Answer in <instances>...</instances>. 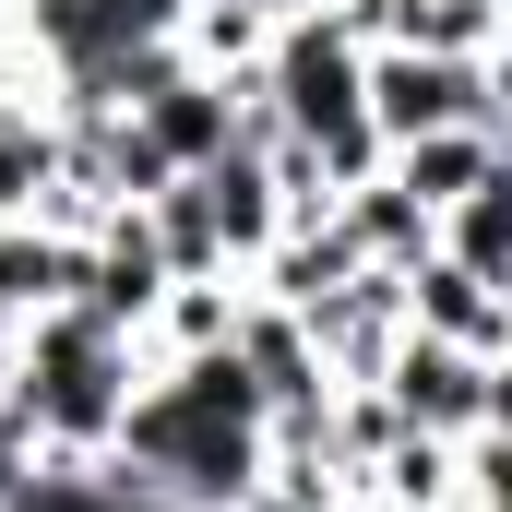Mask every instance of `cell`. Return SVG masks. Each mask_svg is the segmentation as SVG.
Returning a JSON list of instances; mask_svg holds the SVG:
<instances>
[{"label":"cell","mask_w":512,"mask_h":512,"mask_svg":"<svg viewBox=\"0 0 512 512\" xmlns=\"http://www.w3.org/2000/svg\"><path fill=\"white\" fill-rule=\"evenodd\" d=\"M131 382H143V346L108 334L96 310H36L12 322V429L36 453H108Z\"/></svg>","instance_id":"cell-1"},{"label":"cell","mask_w":512,"mask_h":512,"mask_svg":"<svg viewBox=\"0 0 512 512\" xmlns=\"http://www.w3.org/2000/svg\"><path fill=\"white\" fill-rule=\"evenodd\" d=\"M358 108H370L382 143H405V131H512L501 60H453V48H370L358 60Z\"/></svg>","instance_id":"cell-2"},{"label":"cell","mask_w":512,"mask_h":512,"mask_svg":"<svg viewBox=\"0 0 512 512\" xmlns=\"http://www.w3.org/2000/svg\"><path fill=\"white\" fill-rule=\"evenodd\" d=\"M501 370L512 358H477V346H441V334H393V358L370 370L382 405L429 441H465V429H501Z\"/></svg>","instance_id":"cell-3"},{"label":"cell","mask_w":512,"mask_h":512,"mask_svg":"<svg viewBox=\"0 0 512 512\" xmlns=\"http://www.w3.org/2000/svg\"><path fill=\"white\" fill-rule=\"evenodd\" d=\"M155 298H167V251H155L143 203H108V215L84 227V262H72V310H96L108 334H131V346H143Z\"/></svg>","instance_id":"cell-4"},{"label":"cell","mask_w":512,"mask_h":512,"mask_svg":"<svg viewBox=\"0 0 512 512\" xmlns=\"http://www.w3.org/2000/svg\"><path fill=\"white\" fill-rule=\"evenodd\" d=\"M298 322H310V346H322L334 382H370V370L393 358V334H405V274H393V262H358V274L322 286Z\"/></svg>","instance_id":"cell-5"},{"label":"cell","mask_w":512,"mask_h":512,"mask_svg":"<svg viewBox=\"0 0 512 512\" xmlns=\"http://www.w3.org/2000/svg\"><path fill=\"white\" fill-rule=\"evenodd\" d=\"M405 334H441V346H477V358H512V286L465 274V262H405Z\"/></svg>","instance_id":"cell-6"},{"label":"cell","mask_w":512,"mask_h":512,"mask_svg":"<svg viewBox=\"0 0 512 512\" xmlns=\"http://www.w3.org/2000/svg\"><path fill=\"white\" fill-rule=\"evenodd\" d=\"M227 358L251 370L262 417H286V405H322V393H334L322 346H310V322H298V310H274V298H239V322H227Z\"/></svg>","instance_id":"cell-7"},{"label":"cell","mask_w":512,"mask_h":512,"mask_svg":"<svg viewBox=\"0 0 512 512\" xmlns=\"http://www.w3.org/2000/svg\"><path fill=\"white\" fill-rule=\"evenodd\" d=\"M489 167H512V131H405V143H382V179L417 203V215L465 203Z\"/></svg>","instance_id":"cell-8"},{"label":"cell","mask_w":512,"mask_h":512,"mask_svg":"<svg viewBox=\"0 0 512 512\" xmlns=\"http://www.w3.org/2000/svg\"><path fill=\"white\" fill-rule=\"evenodd\" d=\"M72 262H84L72 227H48V215H0V334L36 322V310H72Z\"/></svg>","instance_id":"cell-9"},{"label":"cell","mask_w":512,"mask_h":512,"mask_svg":"<svg viewBox=\"0 0 512 512\" xmlns=\"http://www.w3.org/2000/svg\"><path fill=\"white\" fill-rule=\"evenodd\" d=\"M429 251L465 262V274H489V286H512V167H489L465 203H441V215H429Z\"/></svg>","instance_id":"cell-10"},{"label":"cell","mask_w":512,"mask_h":512,"mask_svg":"<svg viewBox=\"0 0 512 512\" xmlns=\"http://www.w3.org/2000/svg\"><path fill=\"white\" fill-rule=\"evenodd\" d=\"M48 191H60V108L0 96V215H48Z\"/></svg>","instance_id":"cell-11"},{"label":"cell","mask_w":512,"mask_h":512,"mask_svg":"<svg viewBox=\"0 0 512 512\" xmlns=\"http://www.w3.org/2000/svg\"><path fill=\"white\" fill-rule=\"evenodd\" d=\"M239 274H167V298H155V322H143V358H203V346H227V322H239Z\"/></svg>","instance_id":"cell-12"},{"label":"cell","mask_w":512,"mask_h":512,"mask_svg":"<svg viewBox=\"0 0 512 512\" xmlns=\"http://www.w3.org/2000/svg\"><path fill=\"white\" fill-rule=\"evenodd\" d=\"M334 227L358 239V262H393V274H405V262H429V215H417V203L393 191L382 167H370L358 191H334Z\"/></svg>","instance_id":"cell-13"},{"label":"cell","mask_w":512,"mask_h":512,"mask_svg":"<svg viewBox=\"0 0 512 512\" xmlns=\"http://www.w3.org/2000/svg\"><path fill=\"white\" fill-rule=\"evenodd\" d=\"M501 24H512V0H393V36H382V48H453V60H501Z\"/></svg>","instance_id":"cell-14"},{"label":"cell","mask_w":512,"mask_h":512,"mask_svg":"<svg viewBox=\"0 0 512 512\" xmlns=\"http://www.w3.org/2000/svg\"><path fill=\"white\" fill-rule=\"evenodd\" d=\"M24 465H36V441H24V429H12V405H0V501L24 489Z\"/></svg>","instance_id":"cell-15"},{"label":"cell","mask_w":512,"mask_h":512,"mask_svg":"<svg viewBox=\"0 0 512 512\" xmlns=\"http://www.w3.org/2000/svg\"><path fill=\"white\" fill-rule=\"evenodd\" d=\"M0 405H12V334H0Z\"/></svg>","instance_id":"cell-16"}]
</instances>
